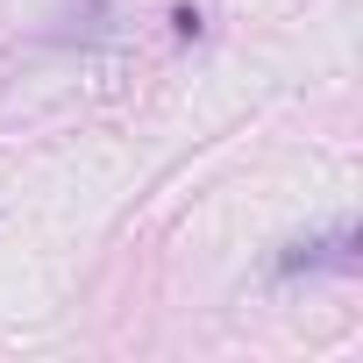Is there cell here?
Segmentation results:
<instances>
[{
	"instance_id": "1",
	"label": "cell",
	"mask_w": 363,
	"mask_h": 363,
	"mask_svg": "<svg viewBox=\"0 0 363 363\" xmlns=\"http://www.w3.org/2000/svg\"><path fill=\"white\" fill-rule=\"evenodd\" d=\"M299 271H356V228H335V235L292 242V250L278 257V278H299Z\"/></svg>"
}]
</instances>
